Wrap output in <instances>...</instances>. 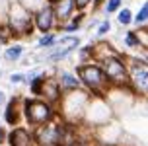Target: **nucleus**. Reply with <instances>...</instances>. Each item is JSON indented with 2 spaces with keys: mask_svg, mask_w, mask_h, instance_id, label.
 I'll return each mask as SVG.
<instances>
[{
  "mask_svg": "<svg viewBox=\"0 0 148 146\" xmlns=\"http://www.w3.org/2000/svg\"><path fill=\"white\" fill-rule=\"evenodd\" d=\"M111 31H113V23H111L109 18L99 20V23L96 25V39H103L105 35H109Z\"/></svg>",
  "mask_w": 148,
  "mask_h": 146,
  "instance_id": "4be33fe9",
  "label": "nucleus"
},
{
  "mask_svg": "<svg viewBox=\"0 0 148 146\" xmlns=\"http://www.w3.org/2000/svg\"><path fill=\"white\" fill-rule=\"evenodd\" d=\"M94 146H123V144H94Z\"/></svg>",
  "mask_w": 148,
  "mask_h": 146,
  "instance_id": "c85d7f7f",
  "label": "nucleus"
},
{
  "mask_svg": "<svg viewBox=\"0 0 148 146\" xmlns=\"http://www.w3.org/2000/svg\"><path fill=\"white\" fill-rule=\"evenodd\" d=\"M97 23H99V18H92V22H90L88 25H86V27H88V29H94V27L97 25Z\"/></svg>",
  "mask_w": 148,
  "mask_h": 146,
  "instance_id": "cd10ccee",
  "label": "nucleus"
},
{
  "mask_svg": "<svg viewBox=\"0 0 148 146\" xmlns=\"http://www.w3.org/2000/svg\"><path fill=\"white\" fill-rule=\"evenodd\" d=\"M2 74H4V72H2V70H0V78H2Z\"/></svg>",
  "mask_w": 148,
  "mask_h": 146,
  "instance_id": "7c9ffc66",
  "label": "nucleus"
},
{
  "mask_svg": "<svg viewBox=\"0 0 148 146\" xmlns=\"http://www.w3.org/2000/svg\"><path fill=\"white\" fill-rule=\"evenodd\" d=\"M57 117H60V113L55 105L47 103L41 97L22 95V123L25 127H29L31 131L41 127V125L51 123Z\"/></svg>",
  "mask_w": 148,
  "mask_h": 146,
  "instance_id": "7ed1b4c3",
  "label": "nucleus"
},
{
  "mask_svg": "<svg viewBox=\"0 0 148 146\" xmlns=\"http://www.w3.org/2000/svg\"><path fill=\"white\" fill-rule=\"evenodd\" d=\"M115 115H113V109L109 107V103L105 97H90L88 105H86V111H84V119L82 123L96 129V127H101V125L113 121Z\"/></svg>",
  "mask_w": 148,
  "mask_h": 146,
  "instance_id": "6e6552de",
  "label": "nucleus"
},
{
  "mask_svg": "<svg viewBox=\"0 0 148 146\" xmlns=\"http://www.w3.org/2000/svg\"><path fill=\"white\" fill-rule=\"evenodd\" d=\"M127 72H129V92L136 99H146L148 95V58L146 53H125Z\"/></svg>",
  "mask_w": 148,
  "mask_h": 146,
  "instance_id": "20e7f679",
  "label": "nucleus"
},
{
  "mask_svg": "<svg viewBox=\"0 0 148 146\" xmlns=\"http://www.w3.org/2000/svg\"><path fill=\"white\" fill-rule=\"evenodd\" d=\"M72 70L76 74L78 82H80L82 90L88 92L90 97H107V94L111 92V84L105 78L99 62H96V60L76 62Z\"/></svg>",
  "mask_w": 148,
  "mask_h": 146,
  "instance_id": "f257e3e1",
  "label": "nucleus"
},
{
  "mask_svg": "<svg viewBox=\"0 0 148 146\" xmlns=\"http://www.w3.org/2000/svg\"><path fill=\"white\" fill-rule=\"evenodd\" d=\"M31 20H33V27H35V33H49V31H55L57 29V20H55V14H53V6L49 2H43L39 8H35L31 12Z\"/></svg>",
  "mask_w": 148,
  "mask_h": 146,
  "instance_id": "1a4fd4ad",
  "label": "nucleus"
},
{
  "mask_svg": "<svg viewBox=\"0 0 148 146\" xmlns=\"http://www.w3.org/2000/svg\"><path fill=\"white\" fill-rule=\"evenodd\" d=\"M53 70H55V68H53ZM53 70L47 74V78H45V82H43V88H41V95H39V97L45 99L47 103L55 105V107H59L60 99H62V92H60L59 84H57V78H55Z\"/></svg>",
  "mask_w": 148,
  "mask_h": 146,
  "instance_id": "ddd939ff",
  "label": "nucleus"
},
{
  "mask_svg": "<svg viewBox=\"0 0 148 146\" xmlns=\"http://www.w3.org/2000/svg\"><path fill=\"white\" fill-rule=\"evenodd\" d=\"M99 62L103 70L105 78L109 80L111 88L115 90H129V72H127V62H125V53L115 51L107 57L96 60Z\"/></svg>",
  "mask_w": 148,
  "mask_h": 146,
  "instance_id": "39448f33",
  "label": "nucleus"
},
{
  "mask_svg": "<svg viewBox=\"0 0 148 146\" xmlns=\"http://www.w3.org/2000/svg\"><path fill=\"white\" fill-rule=\"evenodd\" d=\"M23 80H25V74L23 72H10L8 74V82L12 86H23Z\"/></svg>",
  "mask_w": 148,
  "mask_h": 146,
  "instance_id": "b1692460",
  "label": "nucleus"
},
{
  "mask_svg": "<svg viewBox=\"0 0 148 146\" xmlns=\"http://www.w3.org/2000/svg\"><path fill=\"white\" fill-rule=\"evenodd\" d=\"M131 25H134V27H144V25H148V2L146 0L140 4V8L136 12H133V23Z\"/></svg>",
  "mask_w": 148,
  "mask_h": 146,
  "instance_id": "aec40b11",
  "label": "nucleus"
},
{
  "mask_svg": "<svg viewBox=\"0 0 148 146\" xmlns=\"http://www.w3.org/2000/svg\"><path fill=\"white\" fill-rule=\"evenodd\" d=\"M4 25H6L12 41L31 39L35 35V27H33V20H31V10L25 8L20 0L8 2L6 14H4Z\"/></svg>",
  "mask_w": 148,
  "mask_h": 146,
  "instance_id": "f03ea898",
  "label": "nucleus"
},
{
  "mask_svg": "<svg viewBox=\"0 0 148 146\" xmlns=\"http://www.w3.org/2000/svg\"><path fill=\"white\" fill-rule=\"evenodd\" d=\"M57 37H59V33H57V31L41 33V35L37 37V41H35V47L39 49V51H47V49H51L53 45L57 43Z\"/></svg>",
  "mask_w": 148,
  "mask_h": 146,
  "instance_id": "6ab92c4d",
  "label": "nucleus"
},
{
  "mask_svg": "<svg viewBox=\"0 0 148 146\" xmlns=\"http://www.w3.org/2000/svg\"><path fill=\"white\" fill-rule=\"evenodd\" d=\"M6 134H8V127H4V125L0 123V146L6 144Z\"/></svg>",
  "mask_w": 148,
  "mask_h": 146,
  "instance_id": "a878e982",
  "label": "nucleus"
},
{
  "mask_svg": "<svg viewBox=\"0 0 148 146\" xmlns=\"http://www.w3.org/2000/svg\"><path fill=\"white\" fill-rule=\"evenodd\" d=\"M88 101H90L88 92L78 90V92H70V94L62 95V99H60L57 109H59L60 117H62L66 123H82Z\"/></svg>",
  "mask_w": 148,
  "mask_h": 146,
  "instance_id": "423d86ee",
  "label": "nucleus"
},
{
  "mask_svg": "<svg viewBox=\"0 0 148 146\" xmlns=\"http://www.w3.org/2000/svg\"><path fill=\"white\" fill-rule=\"evenodd\" d=\"M23 55H25V45L20 43V41L8 43L6 47H4V51H2V58L6 60L8 64H18L23 58Z\"/></svg>",
  "mask_w": 148,
  "mask_h": 146,
  "instance_id": "dca6fc26",
  "label": "nucleus"
},
{
  "mask_svg": "<svg viewBox=\"0 0 148 146\" xmlns=\"http://www.w3.org/2000/svg\"><path fill=\"white\" fill-rule=\"evenodd\" d=\"M6 99H8V95H6V92L0 88V109H2V105L6 103Z\"/></svg>",
  "mask_w": 148,
  "mask_h": 146,
  "instance_id": "bb28decb",
  "label": "nucleus"
},
{
  "mask_svg": "<svg viewBox=\"0 0 148 146\" xmlns=\"http://www.w3.org/2000/svg\"><path fill=\"white\" fill-rule=\"evenodd\" d=\"M86 18H88V12H74L64 23L57 25L55 31L57 33H78L86 25Z\"/></svg>",
  "mask_w": 148,
  "mask_h": 146,
  "instance_id": "4468645a",
  "label": "nucleus"
},
{
  "mask_svg": "<svg viewBox=\"0 0 148 146\" xmlns=\"http://www.w3.org/2000/svg\"><path fill=\"white\" fill-rule=\"evenodd\" d=\"M115 22H117L121 27H129V25L133 23V10L129 6H123L117 14H115Z\"/></svg>",
  "mask_w": 148,
  "mask_h": 146,
  "instance_id": "412c9836",
  "label": "nucleus"
},
{
  "mask_svg": "<svg viewBox=\"0 0 148 146\" xmlns=\"http://www.w3.org/2000/svg\"><path fill=\"white\" fill-rule=\"evenodd\" d=\"M45 2H49V4H53V2H57V0H45Z\"/></svg>",
  "mask_w": 148,
  "mask_h": 146,
  "instance_id": "c756f323",
  "label": "nucleus"
},
{
  "mask_svg": "<svg viewBox=\"0 0 148 146\" xmlns=\"http://www.w3.org/2000/svg\"><path fill=\"white\" fill-rule=\"evenodd\" d=\"M121 8H123V0H105L103 6H101V12H103V14L109 18V16L117 14Z\"/></svg>",
  "mask_w": 148,
  "mask_h": 146,
  "instance_id": "5701e85b",
  "label": "nucleus"
},
{
  "mask_svg": "<svg viewBox=\"0 0 148 146\" xmlns=\"http://www.w3.org/2000/svg\"><path fill=\"white\" fill-rule=\"evenodd\" d=\"M47 74H49L47 70H41L35 78L29 80V84H27V92H29L31 97H39V95H41V88H43V82H45V78H47Z\"/></svg>",
  "mask_w": 148,
  "mask_h": 146,
  "instance_id": "a211bd4d",
  "label": "nucleus"
},
{
  "mask_svg": "<svg viewBox=\"0 0 148 146\" xmlns=\"http://www.w3.org/2000/svg\"><path fill=\"white\" fill-rule=\"evenodd\" d=\"M92 0H74V6H76V12H88Z\"/></svg>",
  "mask_w": 148,
  "mask_h": 146,
  "instance_id": "393cba45",
  "label": "nucleus"
},
{
  "mask_svg": "<svg viewBox=\"0 0 148 146\" xmlns=\"http://www.w3.org/2000/svg\"><path fill=\"white\" fill-rule=\"evenodd\" d=\"M64 131H66V121L62 117H57L51 123L37 127V129H33L35 146H60Z\"/></svg>",
  "mask_w": 148,
  "mask_h": 146,
  "instance_id": "0eeeda50",
  "label": "nucleus"
},
{
  "mask_svg": "<svg viewBox=\"0 0 148 146\" xmlns=\"http://www.w3.org/2000/svg\"><path fill=\"white\" fill-rule=\"evenodd\" d=\"M2 125L12 129V127H18V125H23L22 123V95H12L8 97L6 103L2 105Z\"/></svg>",
  "mask_w": 148,
  "mask_h": 146,
  "instance_id": "9d476101",
  "label": "nucleus"
},
{
  "mask_svg": "<svg viewBox=\"0 0 148 146\" xmlns=\"http://www.w3.org/2000/svg\"><path fill=\"white\" fill-rule=\"evenodd\" d=\"M74 53H76L78 62H90V60H96V47H94V41H90V43H86V45H80Z\"/></svg>",
  "mask_w": 148,
  "mask_h": 146,
  "instance_id": "f3484780",
  "label": "nucleus"
},
{
  "mask_svg": "<svg viewBox=\"0 0 148 146\" xmlns=\"http://www.w3.org/2000/svg\"><path fill=\"white\" fill-rule=\"evenodd\" d=\"M53 14H55V20H57V25L64 23L70 18V16L76 12V6H74V0H57L53 2Z\"/></svg>",
  "mask_w": 148,
  "mask_h": 146,
  "instance_id": "2eb2a0df",
  "label": "nucleus"
},
{
  "mask_svg": "<svg viewBox=\"0 0 148 146\" xmlns=\"http://www.w3.org/2000/svg\"><path fill=\"white\" fill-rule=\"evenodd\" d=\"M4 146H35L33 140V131L25 125H18L8 129L6 134V144Z\"/></svg>",
  "mask_w": 148,
  "mask_h": 146,
  "instance_id": "9b49d317",
  "label": "nucleus"
},
{
  "mask_svg": "<svg viewBox=\"0 0 148 146\" xmlns=\"http://www.w3.org/2000/svg\"><path fill=\"white\" fill-rule=\"evenodd\" d=\"M53 74H55V78H57V84H59L62 95L70 94V92H78V90H82L80 82H78L76 74H74V70H70V68H57V66H55Z\"/></svg>",
  "mask_w": 148,
  "mask_h": 146,
  "instance_id": "f8f14e48",
  "label": "nucleus"
}]
</instances>
